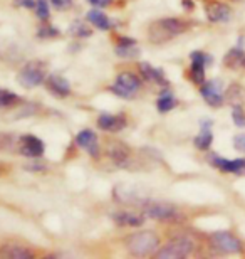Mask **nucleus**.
Listing matches in <instances>:
<instances>
[{"label":"nucleus","instance_id":"nucleus-8","mask_svg":"<svg viewBox=\"0 0 245 259\" xmlns=\"http://www.w3.org/2000/svg\"><path fill=\"white\" fill-rule=\"evenodd\" d=\"M114 199L121 204H136V205H143L144 202L148 200L146 192L143 189H139L138 185H131V184H121L114 187Z\"/></svg>","mask_w":245,"mask_h":259},{"label":"nucleus","instance_id":"nucleus-24","mask_svg":"<svg viewBox=\"0 0 245 259\" xmlns=\"http://www.w3.org/2000/svg\"><path fill=\"white\" fill-rule=\"evenodd\" d=\"M243 58H245L243 49L240 48V46H237V48L230 49L225 54V58H223V64H225L228 69H237V67H242Z\"/></svg>","mask_w":245,"mask_h":259},{"label":"nucleus","instance_id":"nucleus-25","mask_svg":"<svg viewBox=\"0 0 245 259\" xmlns=\"http://www.w3.org/2000/svg\"><path fill=\"white\" fill-rule=\"evenodd\" d=\"M243 98H245V90H243L240 84L233 82L232 86L227 88V91H225V101L230 103L232 106L233 105H242Z\"/></svg>","mask_w":245,"mask_h":259},{"label":"nucleus","instance_id":"nucleus-30","mask_svg":"<svg viewBox=\"0 0 245 259\" xmlns=\"http://www.w3.org/2000/svg\"><path fill=\"white\" fill-rule=\"evenodd\" d=\"M69 32L74 35V37H89V35L92 34V30L91 29H87L84 24H81V22H74L71 25V30Z\"/></svg>","mask_w":245,"mask_h":259},{"label":"nucleus","instance_id":"nucleus-9","mask_svg":"<svg viewBox=\"0 0 245 259\" xmlns=\"http://www.w3.org/2000/svg\"><path fill=\"white\" fill-rule=\"evenodd\" d=\"M200 95L205 100V103L212 108H220L225 103V93H223V84L222 81L213 79V81H205L200 86Z\"/></svg>","mask_w":245,"mask_h":259},{"label":"nucleus","instance_id":"nucleus-21","mask_svg":"<svg viewBox=\"0 0 245 259\" xmlns=\"http://www.w3.org/2000/svg\"><path fill=\"white\" fill-rule=\"evenodd\" d=\"M0 256L15 257V259H29V257H34V252L19 244H5L2 249H0Z\"/></svg>","mask_w":245,"mask_h":259},{"label":"nucleus","instance_id":"nucleus-32","mask_svg":"<svg viewBox=\"0 0 245 259\" xmlns=\"http://www.w3.org/2000/svg\"><path fill=\"white\" fill-rule=\"evenodd\" d=\"M59 35V30L56 27H51V25H44L37 30V37L40 39H51V37H57Z\"/></svg>","mask_w":245,"mask_h":259},{"label":"nucleus","instance_id":"nucleus-36","mask_svg":"<svg viewBox=\"0 0 245 259\" xmlns=\"http://www.w3.org/2000/svg\"><path fill=\"white\" fill-rule=\"evenodd\" d=\"M92 7H97V9H101V7H106V5H109V2L111 0H87Z\"/></svg>","mask_w":245,"mask_h":259},{"label":"nucleus","instance_id":"nucleus-2","mask_svg":"<svg viewBox=\"0 0 245 259\" xmlns=\"http://www.w3.org/2000/svg\"><path fill=\"white\" fill-rule=\"evenodd\" d=\"M126 247L129 254L143 257L156 252L160 247V237L153 231H141L136 234H131L126 239Z\"/></svg>","mask_w":245,"mask_h":259},{"label":"nucleus","instance_id":"nucleus-27","mask_svg":"<svg viewBox=\"0 0 245 259\" xmlns=\"http://www.w3.org/2000/svg\"><path fill=\"white\" fill-rule=\"evenodd\" d=\"M20 103V96L15 93L0 88V108H12Z\"/></svg>","mask_w":245,"mask_h":259},{"label":"nucleus","instance_id":"nucleus-3","mask_svg":"<svg viewBox=\"0 0 245 259\" xmlns=\"http://www.w3.org/2000/svg\"><path fill=\"white\" fill-rule=\"evenodd\" d=\"M141 207H143V215L148 217V219H153V221L175 222V221H181V219H183L181 212L176 209L175 205L166 204V202L146 200Z\"/></svg>","mask_w":245,"mask_h":259},{"label":"nucleus","instance_id":"nucleus-14","mask_svg":"<svg viewBox=\"0 0 245 259\" xmlns=\"http://www.w3.org/2000/svg\"><path fill=\"white\" fill-rule=\"evenodd\" d=\"M109 158L113 160L118 167H128V162L131 158V148L123 142H113L108 148Z\"/></svg>","mask_w":245,"mask_h":259},{"label":"nucleus","instance_id":"nucleus-12","mask_svg":"<svg viewBox=\"0 0 245 259\" xmlns=\"http://www.w3.org/2000/svg\"><path fill=\"white\" fill-rule=\"evenodd\" d=\"M19 150L20 153L25 155V157H30V158H39L44 155V142L34 135H22L19 138Z\"/></svg>","mask_w":245,"mask_h":259},{"label":"nucleus","instance_id":"nucleus-28","mask_svg":"<svg viewBox=\"0 0 245 259\" xmlns=\"http://www.w3.org/2000/svg\"><path fill=\"white\" fill-rule=\"evenodd\" d=\"M232 120L233 125L238 128H245V111L242 105H233L232 106Z\"/></svg>","mask_w":245,"mask_h":259},{"label":"nucleus","instance_id":"nucleus-39","mask_svg":"<svg viewBox=\"0 0 245 259\" xmlns=\"http://www.w3.org/2000/svg\"><path fill=\"white\" fill-rule=\"evenodd\" d=\"M0 174H5V168H2V167H0Z\"/></svg>","mask_w":245,"mask_h":259},{"label":"nucleus","instance_id":"nucleus-26","mask_svg":"<svg viewBox=\"0 0 245 259\" xmlns=\"http://www.w3.org/2000/svg\"><path fill=\"white\" fill-rule=\"evenodd\" d=\"M176 106V100H175V95L168 90H165L163 93L160 95L158 101H156V108H158L160 113H168L171 111L173 108Z\"/></svg>","mask_w":245,"mask_h":259},{"label":"nucleus","instance_id":"nucleus-18","mask_svg":"<svg viewBox=\"0 0 245 259\" xmlns=\"http://www.w3.org/2000/svg\"><path fill=\"white\" fill-rule=\"evenodd\" d=\"M76 143L79 145L81 148H84L89 155H92V157H97V153H99V145H97V137H96V133L92 132V130H82V132L77 133Z\"/></svg>","mask_w":245,"mask_h":259},{"label":"nucleus","instance_id":"nucleus-10","mask_svg":"<svg viewBox=\"0 0 245 259\" xmlns=\"http://www.w3.org/2000/svg\"><path fill=\"white\" fill-rule=\"evenodd\" d=\"M190 59H191V66L188 71L190 81L197 86H202L205 82V66L212 64V58L208 54L202 53V51H193L190 54Z\"/></svg>","mask_w":245,"mask_h":259},{"label":"nucleus","instance_id":"nucleus-19","mask_svg":"<svg viewBox=\"0 0 245 259\" xmlns=\"http://www.w3.org/2000/svg\"><path fill=\"white\" fill-rule=\"evenodd\" d=\"M138 67H139L141 76L146 81L156 82V84H161V86H168V77L165 76L163 69H160V67H153L150 63H139Z\"/></svg>","mask_w":245,"mask_h":259},{"label":"nucleus","instance_id":"nucleus-15","mask_svg":"<svg viewBox=\"0 0 245 259\" xmlns=\"http://www.w3.org/2000/svg\"><path fill=\"white\" fill-rule=\"evenodd\" d=\"M45 88L57 98H67L71 95V84L66 77H62L59 74H51L45 77L44 81Z\"/></svg>","mask_w":245,"mask_h":259},{"label":"nucleus","instance_id":"nucleus-38","mask_svg":"<svg viewBox=\"0 0 245 259\" xmlns=\"http://www.w3.org/2000/svg\"><path fill=\"white\" fill-rule=\"evenodd\" d=\"M25 168H27V170H34V172H42V170H45L44 165H27Z\"/></svg>","mask_w":245,"mask_h":259},{"label":"nucleus","instance_id":"nucleus-11","mask_svg":"<svg viewBox=\"0 0 245 259\" xmlns=\"http://www.w3.org/2000/svg\"><path fill=\"white\" fill-rule=\"evenodd\" d=\"M212 167L218 168L223 174H233V175H245V158H235V160H228L218 155H210L208 157Z\"/></svg>","mask_w":245,"mask_h":259},{"label":"nucleus","instance_id":"nucleus-13","mask_svg":"<svg viewBox=\"0 0 245 259\" xmlns=\"http://www.w3.org/2000/svg\"><path fill=\"white\" fill-rule=\"evenodd\" d=\"M205 14L213 24H225L232 19V9L223 2H208L205 5Z\"/></svg>","mask_w":245,"mask_h":259},{"label":"nucleus","instance_id":"nucleus-37","mask_svg":"<svg viewBox=\"0 0 245 259\" xmlns=\"http://www.w3.org/2000/svg\"><path fill=\"white\" fill-rule=\"evenodd\" d=\"M181 5H183L185 10H191L195 7V2L193 0H181Z\"/></svg>","mask_w":245,"mask_h":259},{"label":"nucleus","instance_id":"nucleus-20","mask_svg":"<svg viewBox=\"0 0 245 259\" xmlns=\"http://www.w3.org/2000/svg\"><path fill=\"white\" fill-rule=\"evenodd\" d=\"M113 221L116 222L118 226H123V227H139V226H143L144 217L133 214V212H114Z\"/></svg>","mask_w":245,"mask_h":259},{"label":"nucleus","instance_id":"nucleus-16","mask_svg":"<svg viewBox=\"0 0 245 259\" xmlns=\"http://www.w3.org/2000/svg\"><path fill=\"white\" fill-rule=\"evenodd\" d=\"M126 116L124 115H109V113H103L101 116L97 118V126L103 130V132H109V133H118L126 126Z\"/></svg>","mask_w":245,"mask_h":259},{"label":"nucleus","instance_id":"nucleus-7","mask_svg":"<svg viewBox=\"0 0 245 259\" xmlns=\"http://www.w3.org/2000/svg\"><path fill=\"white\" fill-rule=\"evenodd\" d=\"M141 88V79L133 74V72H121L114 84L111 86V91L119 98H124V100H131V98L136 95L138 90Z\"/></svg>","mask_w":245,"mask_h":259},{"label":"nucleus","instance_id":"nucleus-6","mask_svg":"<svg viewBox=\"0 0 245 259\" xmlns=\"http://www.w3.org/2000/svg\"><path fill=\"white\" fill-rule=\"evenodd\" d=\"M210 244L217 252L222 254H240L243 251L242 241L228 231H218L210 236Z\"/></svg>","mask_w":245,"mask_h":259},{"label":"nucleus","instance_id":"nucleus-33","mask_svg":"<svg viewBox=\"0 0 245 259\" xmlns=\"http://www.w3.org/2000/svg\"><path fill=\"white\" fill-rule=\"evenodd\" d=\"M232 143H233V148H235L237 152L245 153V133L235 135V137H233V140H232Z\"/></svg>","mask_w":245,"mask_h":259},{"label":"nucleus","instance_id":"nucleus-22","mask_svg":"<svg viewBox=\"0 0 245 259\" xmlns=\"http://www.w3.org/2000/svg\"><path fill=\"white\" fill-rule=\"evenodd\" d=\"M87 20L94 25V27H97L99 30H109L113 27V22L109 20V17L106 14H103L101 10L97 9H92L87 12Z\"/></svg>","mask_w":245,"mask_h":259},{"label":"nucleus","instance_id":"nucleus-17","mask_svg":"<svg viewBox=\"0 0 245 259\" xmlns=\"http://www.w3.org/2000/svg\"><path fill=\"white\" fill-rule=\"evenodd\" d=\"M195 147L202 152H208L213 143V133H212V121L202 120L200 121V133L197 135L193 140Z\"/></svg>","mask_w":245,"mask_h":259},{"label":"nucleus","instance_id":"nucleus-23","mask_svg":"<svg viewBox=\"0 0 245 259\" xmlns=\"http://www.w3.org/2000/svg\"><path fill=\"white\" fill-rule=\"evenodd\" d=\"M114 53L118 54V58L123 59H134L139 56V48L136 46V40H129V42H119L114 48Z\"/></svg>","mask_w":245,"mask_h":259},{"label":"nucleus","instance_id":"nucleus-35","mask_svg":"<svg viewBox=\"0 0 245 259\" xmlns=\"http://www.w3.org/2000/svg\"><path fill=\"white\" fill-rule=\"evenodd\" d=\"M15 4L19 5V7H25V9H34L37 2L35 0H15Z\"/></svg>","mask_w":245,"mask_h":259},{"label":"nucleus","instance_id":"nucleus-5","mask_svg":"<svg viewBox=\"0 0 245 259\" xmlns=\"http://www.w3.org/2000/svg\"><path fill=\"white\" fill-rule=\"evenodd\" d=\"M195 249V242L188 236H176L165 247L158 251V257L161 259H180L190 256Z\"/></svg>","mask_w":245,"mask_h":259},{"label":"nucleus","instance_id":"nucleus-4","mask_svg":"<svg viewBox=\"0 0 245 259\" xmlns=\"http://www.w3.org/2000/svg\"><path fill=\"white\" fill-rule=\"evenodd\" d=\"M45 74H47V66H45V63H42V61H29L19 71L17 82L20 86L27 88V90H32V88L42 84L45 77H47Z\"/></svg>","mask_w":245,"mask_h":259},{"label":"nucleus","instance_id":"nucleus-1","mask_svg":"<svg viewBox=\"0 0 245 259\" xmlns=\"http://www.w3.org/2000/svg\"><path fill=\"white\" fill-rule=\"evenodd\" d=\"M188 29V24L181 19H160L150 24L148 37L151 42L160 44L183 34Z\"/></svg>","mask_w":245,"mask_h":259},{"label":"nucleus","instance_id":"nucleus-34","mask_svg":"<svg viewBox=\"0 0 245 259\" xmlns=\"http://www.w3.org/2000/svg\"><path fill=\"white\" fill-rule=\"evenodd\" d=\"M52 7H56L57 10H64L71 7V0H51Z\"/></svg>","mask_w":245,"mask_h":259},{"label":"nucleus","instance_id":"nucleus-29","mask_svg":"<svg viewBox=\"0 0 245 259\" xmlns=\"http://www.w3.org/2000/svg\"><path fill=\"white\" fill-rule=\"evenodd\" d=\"M15 143H17V140H15L14 135L10 133H0V152H10Z\"/></svg>","mask_w":245,"mask_h":259},{"label":"nucleus","instance_id":"nucleus-31","mask_svg":"<svg viewBox=\"0 0 245 259\" xmlns=\"http://www.w3.org/2000/svg\"><path fill=\"white\" fill-rule=\"evenodd\" d=\"M37 5H35V9H37V17L42 19V20H47L49 19V2L47 0H35Z\"/></svg>","mask_w":245,"mask_h":259}]
</instances>
